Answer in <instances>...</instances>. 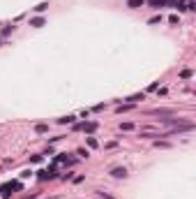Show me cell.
Returning a JSON list of instances; mask_svg holds the SVG:
<instances>
[{"label":"cell","mask_w":196,"mask_h":199,"mask_svg":"<svg viewBox=\"0 0 196 199\" xmlns=\"http://www.w3.org/2000/svg\"><path fill=\"white\" fill-rule=\"evenodd\" d=\"M131 104H122V107H118V114H122V111H129Z\"/></svg>","instance_id":"obj_11"},{"label":"cell","mask_w":196,"mask_h":199,"mask_svg":"<svg viewBox=\"0 0 196 199\" xmlns=\"http://www.w3.org/2000/svg\"><path fill=\"white\" fill-rule=\"evenodd\" d=\"M111 176L113 178H127V169L125 167H113L111 169Z\"/></svg>","instance_id":"obj_2"},{"label":"cell","mask_w":196,"mask_h":199,"mask_svg":"<svg viewBox=\"0 0 196 199\" xmlns=\"http://www.w3.org/2000/svg\"><path fill=\"white\" fill-rule=\"evenodd\" d=\"M30 26H35V28L44 26V19H42V16H37V19H33V21H30Z\"/></svg>","instance_id":"obj_7"},{"label":"cell","mask_w":196,"mask_h":199,"mask_svg":"<svg viewBox=\"0 0 196 199\" xmlns=\"http://www.w3.org/2000/svg\"><path fill=\"white\" fill-rule=\"evenodd\" d=\"M143 2H145V0H127V5L134 7V9H136V7H143Z\"/></svg>","instance_id":"obj_5"},{"label":"cell","mask_w":196,"mask_h":199,"mask_svg":"<svg viewBox=\"0 0 196 199\" xmlns=\"http://www.w3.org/2000/svg\"><path fill=\"white\" fill-rule=\"evenodd\" d=\"M46 7H49V5H46V2H42V5H37V7H35V12H44Z\"/></svg>","instance_id":"obj_12"},{"label":"cell","mask_w":196,"mask_h":199,"mask_svg":"<svg viewBox=\"0 0 196 199\" xmlns=\"http://www.w3.org/2000/svg\"><path fill=\"white\" fill-rule=\"evenodd\" d=\"M12 190H21V183H19V181H14V183H7V185H2V190H0V192L7 197Z\"/></svg>","instance_id":"obj_1"},{"label":"cell","mask_w":196,"mask_h":199,"mask_svg":"<svg viewBox=\"0 0 196 199\" xmlns=\"http://www.w3.org/2000/svg\"><path fill=\"white\" fill-rule=\"evenodd\" d=\"M131 128H134L131 123H122V125H120V130H131Z\"/></svg>","instance_id":"obj_14"},{"label":"cell","mask_w":196,"mask_h":199,"mask_svg":"<svg viewBox=\"0 0 196 199\" xmlns=\"http://www.w3.org/2000/svg\"><path fill=\"white\" fill-rule=\"evenodd\" d=\"M74 118H76V116H65V118H58V123H60V125H67V123H74Z\"/></svg>","instance_id":"obj_6"},{"label":"cell","mask_w":196,"mask_h":199,"mask_svg":"<svg viewBox=\"0 0 196 199\" xmlns=\"http://www.w3.org/2000/svg\"><path fill=\"white\" fill-rule=\"evenodd\" d=\"M35 130H37L39 134H44L46 130H49V125H44V123H39V125H35Z\"/></svg>","instance_id":"obj_8"},{"label":"cell","mask_w":196,"mask_h":199,"mask_svg":"<svg viewBox=\"0 0 196 199\" xmlns=\"http://www.w3.org/2000/svg\"><path fill=\"white\" fill-rule=\"evenodd\" d=\"M141 100H143V93H136V95L127 97V102H129V104H134V102H141Z\"/></svg>","instance_id":"obj_4"},{"label":"cell","mask_w":196,"mask_h":199,"mask_svg":"<svg viewBox=\"0 0 196 199\" xmlns=\"http://www.w3.org/2000/svg\"><path fill=\"white\" fill-rule=\"evenodd\" d=\"M95 195H97V199H113L111 195H106V192H101V190H95Z\"/></svg>","instance_id":"obj_9"},{"label":"cell","mask_w":196,"mask_h":199,"mask_svg":"<svg viewBox=\"0 0 196 199\" xmlns=\"http://www.w3.org/2000/svg\"><path fill=\"white\" fill-rule=\"evenodd\" d=\"M76 155H81V158H88V151H85V148H79V151H76Z\"/></svg>","instance_id":"obj_13"},{"label":"cell","mask_w":196,"mask_h":199,"mask_svg":"<svg viewBox=\"0 0 196 199\" xmlns=\"http://www.w3.org/2000/svg\"><path fill=\"white\" fill-rule=\"evenodd\" d=\"M85 141H88V146H90V148H97V139H95V137H88Z\"/></svg>","instance_id":"obj_10"},{"label":"cell","mask_w":196,"mask_h":199,"mask_svg":"<svg viewBox=\"0 0 196 199\" xmlns=\"http://www.w3.org/2000/svg\"><path fill=\"white\" fill-rule=\"evenodd\" d=\"M81 130H83V132H88V134H92L95 130H97V123H95V121H88V123H83V125H81Z\"/></svg>","instance_id":"obj_3"}]
</instances>
